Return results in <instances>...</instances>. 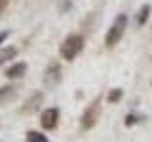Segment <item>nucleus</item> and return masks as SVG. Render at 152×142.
Returning a JSON list of instances; mask_svg holds the SVG:
<instances>
[{"label": "nucleus", "instance_id": "nucleus-1", "mask_svg": "<svg viewBox=\"0 0 152 142\" xmlns=\"http://www.w3.org/2000/svg\"><path fill=\"white\" fill-rule=\"evenodd\" d=\"M84 46H86V40H84L82 34H78V32L69 34L63 42H61V46H59V55H61V59H65L66 63H72L76 57L82 53Z\"/></svg>", "mask_w": 152, "mask_h": 142}, {"label": "nucleus", "instance_id": "nucleus-2", "mask_svg": "<svg viewBox=\"0 0 152 142\" xmlns=\"http://www.w3.org/2000/svg\"><path fill=\"white\" fill-rule=\"evenodd\" d=\"M126 28H127V15L126 13H118L116 19H114V23L110 25V28H108L107 34H104V47H108V49L116 47L120 44Z\"/></svg>", "mask_w": 152, "mask_h": 142}, {"label": "nucleus", "instance_id": "nucleus-3", "mask_svg": "<svg viewBox=\"0 0 152 142\" xmlns=\"http://www.w3.org/2000/svg\"><path fill=\"white\" fill-rule=\"evenodd\" d=\"M99 117H101V97H97L91 104H88V108L80 116V127L84 131H89L97 125Z\"/></svg>", "mask_w": 152, "mask_h": 142}, {"label": "nucleus", "instance_id": "nucleus-4", "mask_svg": "<svg viewBox=\"0 0 152 142\" xmlns=\"http://www.w3.org/2000/svg\"><path fill=\"white\" fill-rule=\"evenodd\" d=\"M63 80V72H61V64L57 61H51L44 70V85L48 89H55Z\"/></svg>", "mask_w": 152, "mask_h": 142}, {"label": "nucleus", "instance_id": "nucleus-5", "mask_svg": "<svg viewBox=\"0 0 152 142\" xmlns=\"http://www.w3.org/2000/svg\"><path fill=\"white\" fill-rule=\"evenodd\" d=\"M42 104H44V93H42V91H36V93H32L31 97H28L27 101L21 104L19 112H21L23 116H31V114H34V112L40 110Z\"/></svg>", "mask_w": 152, "mask_h": 142}, {"label": "nucleus", "instance_id": "nucleus-6", "mask_svg": "<svg viewBox=\"0 0 152 142\" xmlns=\"http://www.w3.org/2000/svg\"><path fill=\"white\" fill-rule=\"evenodd\" d=\"M40 125L46 131H53L59 125V108H46L40 116Z\"/></svg>", "mask_w": 152, "mask_h": 142}, {"label": "nucleus", "instance_id": "nucleus-7", "mask_svg": "<svg viewBox=\"0 0 152 142\" xmlns=\"http://www.w3.org/2000/svg\"><path fill=\"white\" fill-rule=\"evenodd\" d=\"M25 74H27V63H23V61L13 63L6 70V78L8 80H21V78H25Z\"/></svg>", "mask_w": 152, "mask_h": 142}, {"label": "nucleus", "instance_id": "nucleus-8", "mask_svg": "<svg viewBox=\"0 0 152 142\" xmlns=\"http://www.w3.org/2000/svg\"><path fill=\"white\" fill-rule=\"evenodd\" d=\"M17 97V87L15 85H4L0 87V106H6Z\"/></svg>", "mask_w": 152, "mask_h": 142}, {"label": "nucleus", "instance_id": "nucleus-9", "mask_svg": "<svg viewBox=\"0 0 152 142\" xmlns=\"http://www.w3.org/2000/svg\"><path fill=\"white\" fill-rule=\"evenodd\" d=\"M17 55V47L15 46H4L2 49H0V66L4 63H8L10 59H15Z\"/></svg>", "mask_w": 152, "mask_h": 142}, {"label": "nucleus", "instance_id": "nucleus-10", "mask_svg": "<svg viewBox=\"0 0 152 142\" xmlns=\"http://www.w3.org/2000/svg\"><path fill=\"white\" fill-rule=\"evenodd\" d=\"M148 17H150V6H148V4H142V6H141V9L137 12L135 23H137L139 27H142L146 21H148Z\"/></svg>", "mask_w": 152, "mask_h": 142}, {"label": "nucleus", "instance_id": "nucleus-11", "mask_svg": "<svg viewBox=\"0 0 152 142\" xmlns=\"http://www.w3.org/2000/svg\"><path fill=\"white\" fill-rule=\"evenodd\" d=\"M25 138L28 142H48V136L42 135V133H38V131H27Z\"/></svg>", "mask_w": 152, "mask_h": 142}, {"label": "nucleus", "instance_id": "nucleus-12", "mask_svg": "<svg viewBox=\"0 0 152 142\" xmlns=\"http://www.w3.org/2000/svg\"><path fill=\"white\" fill-rule=\"evenodd\" d=\"M124 97V91L120 87H114V89H110L108 91V95H107V99H108V102L110 104H116V102H120V99Z\"/></svg>", "mask_w": 152, "mask_h": 142}, {"label": "nucleus", "instance_id": "nucleus-13", "mask_svg": "<svg viewBox=\"0 0 152 142\" xmlns=\"http://www.w3.org/2000/svg\"><path fill=\"white\" fill-rule=\"evenodd\" d=\"M139 121V117L135 116V114H129V116L124 120V123H126V127H131V125H135V123Z\"/></svg>", "mask_w": 152, "mask_h": 142}, {"label": "nucleus", "instance_id": "nucleus-14", "mask_svg": "<svg viewBox=\"0 0 152 142\" xmlns=\"http://www.w3.org/2000/svg\"><path fill=\"white\" fill-rule=\"evenodd\" d=\"M8 38H10V30H2L0 32V44H4Z\"/></svg>", "mask_w": 152, "mask_h": 142}, {"label": "nucleus", "instance_id": "nucleus-15", "mask_svg": "<svg viewBox=\"0 0 152 142\" xmlns=\"http://www.w3.org/2000/svg\"><path fill=\"white\" fill-rule=\"evenodd\" d=\"M8 4H10V0H0V13L8 8Z\"/></svg>", "mask_w": 152, "mask_h": 142}]
</instances>
